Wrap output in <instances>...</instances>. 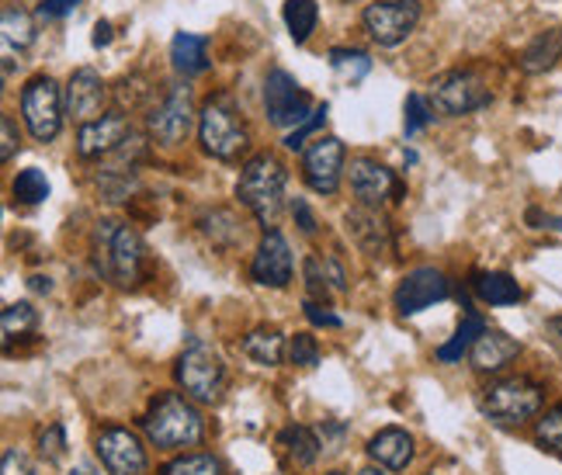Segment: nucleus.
<instances>
[{
	"label": "nucleus",
	"mask_w": 562,
	"mask_h": 475,
	"mask_svg": "<svg viewBox=\"0 0 562 475\" xmlns=\"http://www.w3.org/2000/svg\"><path fill=\"white\" fill-rule=\"evenodd\" d=\"M340 4H355V0H340Z\"/></svg>",
	"instance_id": "obj_51"
},
{
	"label": "nucleus",
	"mask_w": 562,
	"mask_h": 475,
	"mask_svg": "<svg viewBox=\"0 0 562 475\" xmlns=\"http://www.w3.org/2000/svg\"><path fill=\"white\" fill-rule=\"evenodd\" d=\"M517 354H521V343L514 337H507L504 330H486L472 348V364L480 372H501Z\"/></svg>",
	"instance_id": "obj_21"
},
{
	"label": "nucleus",
	"mask_w": 562,
	"mask_h": 475,
	"mask_svg": "<svg viewBox=\"0 0 562 475\" xmlns=\"http://www.w3.org/2000/svg\"><path fill=\"white\" fill-rule=\"evenodd\" d=\"M483 333H486L483 316H480V313H465V316H462V327L456 330V337H451L448 343H441V348H438V361H445V364L462 361L465 354H472L475 340H480Z\"/></svg>",
	"instance_id": "obj_27"
},
{
	"label": "nucleus",
	"mask_w": 562,
	"mask_h": 475,
	"mask_svg": "<svg viewBox=\"0 0 562 475\" xmlns=\"http://www.w3.org/2000/svg\"><path fill=\"white\" fill-rule=\"evenodd\" d=\"M143 430H146V438L154 441L157 448L178 451V448H191V444L202 441L205 420L199 414V406H194L188 396L164 393V396L154 399L149 414L143 417Z\"/></svg>",
	"instance_id": "obj_3"
},
{
	"label": "nucleus",
	"mask_w": 562,
	"mask_h": 475,
	"mask_svg": "<svg viewBox=\"0 0 562 475\" xmlns=\"http://www.w3.org/2000/svg\"><path fill=\"white\" fill-rule=\"evenodd\" d=\"M430 122H435V108H430L420 94H409L406 98V125H403L406 136H417Z\"/></svg>",
	"instance_id": "obj_39"
},
{
	"label": "nucleus",
	"mask_w": 562,
	"mask_h": 475,
	"mask_svg": "<svg viewBox=\"0 0 562 475\" xmlns=\"http://www.w3.org/2000/svg\"><path fill=\"white\" fill-rule=\"evenodd\" d=\"M289 361L299 364V369H316V364H319V343H316V337L295 333L289 340Z\"/></svg>",
	"instance_id": "obj_38"
},
{
	"label": "nucleus",
	"mask_w": 562,
	"mask_h": 475,
	"mask_svg": "<svg viewBox=\"0 0 562 475\" xmlns=\"http://www.w3.org/2000/svg\"><path fill=\"white\" fill-rule=\"evenodd\" d=\"M542 406H546V388L525 375L496 378L483 388V414L504 427L535 420L542 414Z\"/></svg>",
	"instance_id": "obj_5"
},
{
	"label": "nucleus",
	"mask_w": 562,
	"mask_h": 475,
	"mask_svg": "<svg viewBox=\"0 0 562 475\" xmlns=\"http://www.w3.org/2000/svg\"><path fill=\"white\" fill-rule=\"evenodd\" d=\"M38 327V313L32 309V302H14V306L4 309L0 316V330H4V348H11L14 340L32 337Z\"/></svg>",
	"instance_id": "obj_30"
},
{
	"label": "nucleus",
	"mask_w": 562,
	"mask_h": 475,
	"mask_svg": "<svg viewBox=\"0 0 562 475\" xmlns=\"http://www.w3.org/2000/svg\"><path fill=\"white\" fill-rule=\"evenodd\" d=\"M285 163L274 154H257L240 167V181H236V199L254 215L265 229L274 226L285 205Z\"/></svg>",
	"instance_id": "obj_2"
},
{
	"label": "nucleus",
	"mask_w": 562,
	"mask_h": 475,
	"mask_svg": "<svg viewBox=\"0 0 562 475\" xmlns=\"http://www.w3.org/2000/svg\"><path fill=\"white\" fill-rule=\"evenodd\" d=\"M80 0H42L38 4V18H67L77 11Z\"/></svg>",
	"instance_id": "obj_44"
},
{
	"label": "nucleus",
	"mask_w": 562,
	"mask_h": 475,
	"mask_svg": "<svg viewBox=\"0 0 562 475\" xmlns=\"http://www.w3.org/2000/svg\"><path fill=\"white\" fill-rule=\"evenodd\" d=\"M160 475H223V462L205 451H194V455H181L175 462H167Z\"/></svg>",
	"instance_id": "obj_33"
},
{
	"label": "nucleus",
	"mask_w": 562,
	"mask_h": 475,
	"mask_svg": "<svg viewBox=\"0 0 562 475\" xmlns=\"http://www.w3.org/2000/svg\"><path fill=\"white\" fill-rule=\"evenodd\" d=\"M323 264H327V274H330L334 292H344V289H348V274H344V268L334 261V257H323Z\"/></svg>",
	"instance_id": "obj_46"
},
{
	"label": "nucleus",
	"mask_w": 562,
	"mask_h": 475,
	"mask_svg": "<svg viewBox=\"0 0 562 475\" xmlns=\"http://www.w3.org/2000/svg\"><path fill=\"white\" fill-rule=\"evenodd\" d=\"M108 42H112V25H108V21H98V25H94V46L101 49V46H108Z\"/></svg>",
	"instance_id": "obj_47"
},
{
	"label": "nucleus",
	"mask_w": 562,
	"mask_h": 475,
	"mask_svg": "<svg viewBox=\"0 0 562 475\" xmlns=\"http://www.w3.org/2000/svg\"><path fill=\"white\" fill-rule=\"evenodd\" d=\"M128 136H133V125H128L125 115H104L98 122H88L77 133V157L80 160L112 157L128 143Z\"/></svg>",
	"instance_id": "obj_17"
},
{
	"label": "nucleus",
	"mask_w": 562,
	"mask_h": 475,
	"mask_svg": "<svg viewBox=\"0 0 562 475\" xmlns=\"http://www.w3.org/2000/svg\"><path fill=\"white\" fill-rule=\"evenodd\" d=\"M302 274H306V289H310V298L313 302H327L334 285H330V274H327V264L319 261V257H306V264H302Z\"/></svg>",
	"instance_id": "obj_36"
},
{
	"label": "nucleus",
	"mask_w": 562,
	"mask_h": 475,
	"mask_svg": "<svg viewBox=\"0 0 562 475\" xmlns=\"http://www.w3.org/2000/svg\"><path fill=\"white\" fill-rule=\"evenodd\" d=\"M98 459L108 475H146L149 459L143 441L128 427H104L98 434Z\"/></svg>",
	"instance_id": "obj_12"
},
{
	"label": "nucleus",
	"mask_w": 562,
	"mask_h": 475,
	"mask_svg": "<svg viewBox=\"0 0 562 475\" xmlns=\"http://www.w3.org/2000/svg\"><path fill=\"white\" fill-rule=\"evenodd\" d=\"M67 115L80 125L104 118V104H108V88L98 70L80 67L74 70V77L67 80Z\"/></svg>",
	"instance_id": "obj_18"
},
{
	"label": "nucleus",
	"mask_w": 562,
	"mask_h": 475,
	"mask_svg": "<svg viewBox=\"0 0 562 475\" xmlns=\"http://www.w3.org/2000/svg\"><path fill=\"white\" fill-rule=\"evenodd\" d=\"M559 59H562V29H549V32H538L528 42V46L521 49V59H517V67L535 77V73L552 70Z\"/></svg>",
	"instance_id": "obj_24"
},
{
	"label": "nucleus",
	"mask_w": 562,
	"mask_h": 475,
	"mask_svg": "<svg viewBox=\"0 0 562 475\" xmlns=\"http://www.w3.org/2000/svg\"><path fill=\"white\" fill-rule=\"evenodd\" d=\"M302 309H306V316H310L313 327H327V330H337V327H340V316L330 313V306H319V302L306 298V302H302Z\"/></svg>",
	"instance_id": "obj_42"
},
{
	"label": "nucleus",
	"mask_w": 562,
	"mask_h": 475,
	"mask_svg": "<svg viewBox=\"0 0 562 475\" xmlns=\"http://www.w3.org/2000/svg\"><path fill=\"white\" fill-rule=\"evenodd\" d=\"M552 330H555V333L562 337V316H555V319H552Z\"/></svg>",
	"instance_id": "obj_49"
},
{
	"label": "nucleus",
	"mask_w": 562,
	"mask_h": 475,
	"mask_svg": "<svg viewBox=\"0 0 562 475\" xmlns=\"http://www.w3.org/2000/svg\"><path fill=\"white\" fill-rule=\"evenodd\" d=\"M327 112H330V108L323 104V108H316V112H313L306 122H302L299 128H292V133L285 136V149H302V146H306V136H313L316 128H319L323 122H327Z\"/></svg>",
	"instance_id": "obj_40"
},
{
	"label": "nucleus",
	"mask_w": 562,
	"mask_h": 475,
	"mask_svg": "<svg viewBox=\"0 0 562 475\" xmlns=\"http://www.w3.org/2000/svg\"><path fill=\"white\" fill-rule=\"evenodd\" d=\"M38 455L46 462H63V455H67V430H63V423H49L46 430L38 434Z\"/></svg>",
	"instance_id": "obj_37"
},
{
	"label": "nucleus",
	"mask_w": 562,
	"mask_h": 475,
	"mask_svg": "<svg viewBox=\"0 0 562 475\" xmlns=\"http://www.w3.org/2000/svg\"><path fill=\"white\" fill-rule=\"evenodd\" d=\"M178 385L184 388V396L194 403H220L223 399V388H226V364L223 358L215 354L209 343L202 340H191L188 351L178 358V369H175Z\"/></svg>",
	"instance_id": "obj_7"
},
{
	"label": "nucleus",
	"mask_w": 562,
	"mask_h": 475,
	"mask_svg": "<svg viewBox=\"0 0 562 475\" xmlns=\"http://www.w3.org/2000/svg\"><path fill=\"white\" fill-rule=\"evenodd\" d=\"M11 191H14V199L21 205H42L49 199V181H46V174H42L38 167H29V170H18Z\"/></svg>",
	"instance_id": "obj_32"
},
{
	"label": "nucleus",
	"mask_w": 562,
	"mask_h": 475,
	"mask_svg": "<svg viewBox=\"0 0 562 475\" xmlns=\"http://www.w3.org/2000/svg\"><path fill=\"white\" fill-rule=\"evenodd\" d=\"M327 475H344V472H327Z\"/></svg>",
	"instance_id": "obj_52"
},
{
	"label": "nucleus",
	"mask_w": 562,
	"mask_h": 475,
	"mask_svg": "<svg viewBox=\"0 0 562 475\" xmlns=\"http://www.w3.org/2000/svg\"><path fill=\"white\" fill-rule=\"evenodd\" d=\"M240 351L254 364H261V369H278L281 358H285V337H281L274 327H257L244 337Z\"/></svg>",
	"instance_id": "obj_25"
},
{
	"label": "nucleus",
	"mask_w": 562,
	"mask_h": 475,
	"mask_svg": "<svg viewBox=\"0 0 562 475\" xmlns=\"http://www.w3.org/2000/svg\"><path fill=\"white\" fill-rule=\"evenodd\" d=\"M472 292L480 295L486 306H514V302H521V285L514 282L510 274L504 271H483L472 278Z\"/></svg>",
	"instance_id": "obj_26"
},
{
	"label": "nucleus",
	"mask_w": 562,
	"mask_h": 475,
	"mask_svg": "<svg viewBox=\"0 0 562 475\" xmlns=\"http://www.w3.org/2000/svg\"><path fill=\"white\" fill-rule=\"evenodd\" d=\"M278 448H285V455L295 462V465H313L316 462V455L323 451V441L313 434L310 427H285L278 434Z\"/></svg>",
	"instance_id": "obj_28"
},
{
	"label": "nucleus",
	"mask_w": 562,
	"mask_h": 475,
	"mask_svg": "<svg viewBox=\"0 0 562 475\" xmlns=\"http://www.w3.org/2000/svg\"><path fill=\"white\" fill-rule=\"evenodd\" d=\"M358 475H385V472H382V468H361Z\"/></svg>",
	"instance_id": "obj_50"
},
{
	"label": "nucleus",
	"mask_w": 562,
	"mask_h": 475,
	"mask_svg": "<svg viewBox=\"0 0 562 475\" xmlns=\"http://www.w3.org/2000/svg\"><path fill=\"white\" fill-rule=\"evenodd\" d=\"M344 174V143L337 136H316L302 154V178L316 194H334Z\"/></svg>",
	"instance_id": "obj_13"
},
{
	"label": "nucleus",
	"mask_w": 562,
	"mask_h": 475,
	"mask_svg": "<svg viewBox=\"0 0 562 475\" xmlns=\"http://www.w3.org/2000/svg\"><path fill=\"white\" fill-rule=\"evenodd\" d=\"M448 295H451V282L438 268H417L396 285L393 302H396L400 316H417L435 306V302H445Z\"/></svg>",
	"instance_id": "obj_15"
},
{
	"label": "nucleus",
	"mask_w": 562,
	"mask_h": 475,
	"mask_svg": "<svg viewBox=\"0 0 562 475\" xmlns=\"http://www.w3.org/2000/svg\"><path fill=\"white\" fill-rule=\"evenodd\" d=\"M63 115H67V91L56 77L38 73L21 88V118L35 143H53L63 128Z\"/></svg>",
	"instance_id": "obj_6"
},
{
	"label": "nucleus",
	"mask_w": 562,
	"mask_h": 475,
	"mask_svg": "<svg viewBox=\"0 0 562 475\" xmlns=\"http://www.w3.org/2000/svg\"><path fill=\"white\" fill-rule=\"evenodd\" d=\"M0 143H4V146H0V160H14V154H18V125H14V118L11 115H0Z\"/></svg>",
	"instance_id": "obj_41"
},
{
	"label": "nucleus",
	"mask_w": 562,
	"mask_h": 475,
	"mask_svg": "<svg viewBox=\"0 0 562 475\" xmlns=\"http://www.w3.org/2000/svg\"><path fill=\"white\" fill-rule=\"evenodd\" d=\"M292 271H295V261H292L289 240L278 229H265L261 247H257L250 261V278L265 289H285L292 282Z\"/></svg>",
	"instance_id": "obj_16"
},
{
	"label": "nucleus",
	"mask_w": 562,
	"mask_h": 475,
	"mask_svg": "<svg viewBox=\"0 0 562 475\" xmlns=\"http://www.w3.org/2000/svg\"><path fill=\"white\" fill-rule=\"evenodd\" d=\"M281 18H285L292 42H295V46H302V42H306L316 32L319 4H316V0H285V8H281Z\"/></svg>",
	"instance_id": "obj_29"
},
{
	"label": "nucleus",
	"mask_w": 562,
	"mask_h": 475,
	"mask_svg": "<svg viewBox=\"0 0 562 475\" xmlns=\"http://www.w3.org/2000/svg\"><path fill=\"white\" fill-rule=\"evenodd\" d=\"M535 441L552 455H562V406H552L549 414L535 423Z\"/></svg>",
	"instance_id": "obj_35"
},
{
	"label": "nucleus",
	"mask_w": 562,
	"mask_h": 475,
	"mask_svg": "<svg viewBox=\"0 0 562 475\" xmlns=\"http://www.w3.org/2000/svg\"><path fill=\"white\" fill-rule=\"evenodd\" d=\"M348 181H351L358 205H369V208H382L389 199L400 202V194H403L393 170L372 157H355L348 167Z\"/></svg>",
	"instance_id": "obj_14"
},
{
	"label": "nucleus",
	"mask_w": 562,
	"mask_h": 475,
	"mask_svg": "<svg viewBox=\"0 0 562 475\" xmlns=\"http://www.w3.org/2000/svg\"><path fill=\"white\" fill-rule=\"evenodd\" d=\"M170 63L181 77H199L209 70V38L194 32H178L170 38Z\"/></svg>",
	"instance_id": "obj_23"
},
{
	"label": "nucleus",
	"mask_w": 562,
	"mask_h": 475,
	"mask_svg": "<svg viewBox=\"0 0 562 475\" xmlns=\"http://www.w3.org/2000/svg\"><path fill=\"white\" fill-rule=\"evenodd\" d=\"M32 289H35V292H53V282H49V278L35 274V278H32Z\"/></svg>",
	"instance_id": "obj_48"
},
{
	"label": "nucleus",
	"mask_w": 562,
	"mask_h": 475,
	"mask_svg": "<svg viewBox=\"0 0 562 475\" xmlns=\"http://www.w3.org/2000/svg\"><path fill=\"white\" fill-rule=\"evenodd\" d=\"M330 67L344 77V80H351V83H358L364 73L372 70V59H369V53H361V49H330Z\"/></svg>",
	"instance_id": "obj_34"
},
{
	"label": "nucleus",
	"mask_w": 562,
	"mask_h": 475,
	"mask_svg": "<svg viewBox=\"0 0 562 475\" xmlns=\"http://www.w3.org/2000/svg\"><path fill=\"white\" fill-rule=\"evenodd\" d=\"M344 226H348V236L355 240V247L369 257H382L389 253V244H393V229H389L385 215L379 208L369 205H355L344 215Z\"/></svg>",
	"instance_id": "obj_19"
},
{
	"label": "nucleus",
	"mask_w": 562,
	"mask_h": 475,
	"mask_svg": "<svg viewBox=\"0 0 562 475\" xmlns=\"http://www.w3.org/2000/svg\"><path fill=\"white\" fill-rule=\"evenodd\" d=\"M292 215L299 219V229L306 233V236H313V233H316V219H313V212L306 208V202H302V199H295V202H292Z\"/></svg>",
	"instance_id": "obj_45"
},
{
	"label": "nucleus",
	"mask_w": 562,
	"mask_h": 475,
	"mask_svg": "<svg viewBox=\"0 0 562 475\" xmlns=\"http://www.w3.org/2000/svg\"><path fill=\"white\" fill-rule=\"evenodd\" d=\"M361 25L375 46L396 49L420 25V4L417 0H375V4L364 8Z\"/></svg>",
	"instance_id": "obj_10"
},
{
	"label": "nucleus",
	"mask_w": 562,
	"mask_h": 475,
	"mask_svg": "<svg viewBox=\"0 0 562 475\" xmlns=\"http://www.w3.org/2000/svg\"><path fill=\"white\" fill-rule=\"evenodd\" d=\"M265 112L268 122L278 128H299L313 112H310V94L299 88V80L289 70H268L265 77Z\"/></svg>",
	"instance_id": "obj_11"
},
{
	"label": "nucleus",
	"mask_w": 562,
	"mask_h": 475,
	"mask_svg": "<svg viewBox=\"0 0 562 475\" xmlns=\"http://www.w3.org/2000/svg\"><path fill=\"white\" fill-rule=\"evenodd\" d=\"M417 455V444L414 438L406 434L400 427H385L379 434L369 441V459L379 465V468H393V472H403L409 462Z\"/></svg>",
	"instance_id": "obj_20"
},
{
	"label": "nucleus",
	"mask_w": 562,
	"mask_h": 475,
	"mask_svg": "<svg viewBox=\"0 0 562 475\" xmlns=\"http://www.w3.org/2000/svg\"><path fill=\"white\" fill-rule=\"evenodd\" d=\"M490 101L493 94L486 88V80L472 70H448L430 80V91H427V104L448 118L472 115V112H480V108H486Z\"/></svg>",
	"instance_id": "obj_8"
},
{
	"label": "nucleus",
	"mask_w": 562,
	"mask_h": 475,
	"mask_svg": "<svg viewBox=\"0 0 562 475\" xmlns=\"http://www.w3.org/2000/svg\"><path fill=\"white\" fill-rule=\"evenodd\" d=\"M199 143L209 157L215 160H236L247 149L250 136H247V125L240 118V112H236V104L229 94H215L202 104L199 112Z\"/></svg>",
	"instance_id": "obj_4"
},
{
	"label": "nucleus",
	"mask_w": 562,
	"mask_h": 475,
	"mask_svg": "<svg viewBox=\"0 0 562 475\" xmlns=\"http://www.w3.org/2000/svg\"><path fill=\"white\" fill-rule=\"evenodd\" d=\"M194 98L188 83H170L164 91V101L157 108H149L146 115V133L160 146H181L194 125Z\"/></svg>",
	"instance_id": "obj_9"
},
{
	"label": "nucleus",
	"mask_w": 562,
	"mask_h": 475,
	"mask_svg": "<svg viewBox=\"0 0 562 475\" xmlns=\"http://www.w3.org/2000/svg\"><path fill=\"white\" fill-rule=\"evenodd\" d=\"M0 475H38V468L25 455H21L18 448H8L4 462H0Z\"/></svg>",
	"instance_id": "obj_43"
},
{
	"label": "nucleus",
	"mask_w": 562,
	"mask_h": 475,
	"mask_svg": "<svg viewBox=\"0 0 562 475\" xmlns=\"http://www.w3.org/2000/svg\"><path fill=\"white\" fill-rule=\"evenodd\" d=\"M202 233L209 236V240L215 244V247H233V244H240L244 240V229H240V223H236V215L233 212H226V208H215V212H209V215H202Z\"/></svg>",
	"instance_id": "obj_31"
},
{
	"label": "nucleus",
	"mask_w": 562,
	"mask_h": 475,
	"mask_svg": "<svg viewBox=\"0 0 562 475\" xmlns=\"http://www.w3.org/2000/svg\"><path fill=\"white\" fill-rule=\"evenodd\" d=\"M94 250V268L104 282H112L115 289H136L146 274V244L143 236L115 219H101L91 236Z\"/></svg>",
	"instance_id": "obj_1"
},
{
	"label": "nucleus",
	"mask_w": 562,
	"mask_h": 475,
	"mask_svg": "<svg viewBox=\"0 0 562 475\" xmlns=\"http://www.w3.org/2000/svg\"><path fill=\"white\" fill-rule=\"evenodd\" d=\"M0 32H4V77H11L14 53L21 56L35 42V21H32L29 11L4 8V18H0Z\"/></svg>",
	"instance_id": "obj_22"
}]
</instances>
